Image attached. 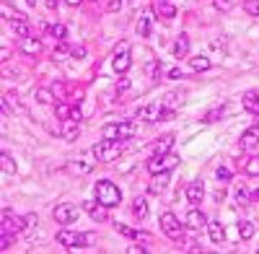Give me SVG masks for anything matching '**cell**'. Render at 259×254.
Returning <instances> with one entry per match:
<instances>
[{
	"instance_id": "8992f818",
	"label": "cell",
	"mask_w": 259,
	"mask_h": 254,
	"mask_svg": "<svg viewBox=\"0 0 259 254\" xmlns=\"http://www.w3.org/2000/svg\"><path fill=\"white\" fill-rule=\"evenodd\" d=\"M112 68L114 73L124 75L130 68H133V57H130V41H122V45H117L114 55H112Z\"/></svg>"
},
{
	"instance_id": "60d3db41",
	"label": "cell",
	"mask_w": 259,
	"mask_h": 254,
	"mask_svg": "<svg viewBox=\"0 0 259 254\" xmlns=\"http://www.w3.org/2000/svg\"><path fill=\"white\" fill-rule=\"evenodd\" d=\"M244 11H246L249 16H259V0H246V3H244Z\"/></svg>"
},
{
	"instance_id": "cb8c5ba5",
	"label": "cell",
	"mask_w": 259,
	"mask_h": 254,
	"mask_svg": "<svg viewBox=\"0 0 259 254\" xmlns=\"http://www.w3.org/2000/svg\"><path fill=\"white\" fill-rule=\"evenodd\" d=\"M70 172L73 174H78V177H85V174H91L94 172V163L91 161H70Z\"/></svg>"
},
{
	"instance_id": "9c48e42d",
	"label": "cell",
	"mask_w": 259,
	"mask_h": 254,
	"mask_svg": "<svg viewBox=\"0 0 259 254\" xmlns=\"http://www.w3.org/2000/svg\"><path fill=\"white\" fill-rule=\"evenodd\" d=\"M29 223H26V218H21V216H13L11 210L6 207L3 210V226H0V231H11V234H21Z\"/></svg>"
},
{
	"instance_id": "7402d4cb",
	"label": "cell",
	"mask_w": 259,
	"mask_h": 254,
	"mask_svg": "<svg viewBox=\"0 0 259 254\" xmlns=\"http://www.w3.org/2000/svg\"><path fill=\"white\" fill-rule=\"evenodd\" d=\"M166 182H168V174H153V182H150L148 192L150 195H161L163 189H166Z\"/></svg>"
},
{
	"instance_id": "681fc988",
	"label": "cell",
	"mask_w": 259,
	"mask_h": 254,
	"mask_svg": "<svg viewBox=\"0 0 259 254\" xmlns=\"http://www.w3.org/2000/svg\"><path fill=\"white\" fill-rule=\"evenodd\" d=\"M47 8H52V11H55V8H57V0H47Z\"/></svg>"
},
{
	"instance_id": "ffe728a7",
	"label": "cell",
	"mask_w": 259,
	"mask_h": 254,
	"mask_svg": "<svg viewBox=\"0 0 259 254\" xmlns=\"http://www.w3.org/2000/svg\"><path fill=\"white\" fill-rule=\"evenodd\" d=\"M207 231H210V241H212V244H223V241H226V228H223V223L210 221V223H207Z\"/></svg>"
},
{
	"instance_id": "f907efd6",
	"label": "cell",
	"mask_w": 259,
	"mask_h": 254,
	"mask_svg": "<svg viewBox=\"0 0 259 254\" xmlns=\"http://www.w3.org/2000/svg\"><path fill=\"white\" fill-rule=\"evenodd\" d=\"M254 200H259V189H256V192H254Z\"/></svg>"
},
{
	"instance_id": "7c38bea8",
	"label": "cell",
	"mask_w": 259,
	"mask_h": 254,
	"mask_svg": "<svg viewBox=\"0 0 259 254\" xmlns=\"http://www.w3.org/2000/svg\"><path fill=\"white\" fill-rule=\"evenodd\" d=\"M78 135H80V124H78V119H65L62 124H60V138L62 140H78Z\"/></svg>"
},
{
	"instance_id": "ac0fdd59",
	"label": "cell",
	"mask_w": 259,
	"mask_h": 254,
	"mask_svg": "<svg viewBox=\"0 0 259 254\" xmlns=\"http://www.w3.org/2000/svg\"><path fill=\"white\" fill-rule=\"evenodd\" d=\"M171 52H174L177 60H184V57L189 55V36H187V34H179L177 41H174V50H171Z\"/></svg>"
},
{
	"instance_id": "ee69618b",
	"label": "cell",
	"mask_w": 259,
	"mask_h": 254,
	"mask_svg": "<svg viewBox=\"0 0 259 254\" xmlns=\"http://www.w3.org/2000/svg\"><path fill=\"white\" fill-rule=\"evenodd\" d=\"M122 3H124V0H109V3H106V11L117 13V11H122Z\"/></svg>"
},
{
	"instance_id": "74e56055",
	"label": "cell",
	"mask_w": 259,
	"mask_h": 254,
	"mask_svg": "<svg viewBox=\"0 0 259 254\" xmlns=\"http://www.w3.org/2000/svg\"><path fill=\"white\" fill-rule=\"evenodd\" d=\"M70 50H73V47H68V41H65V39H60L57 45H55V52H52V55H55V60H57V57L70 55Z\"/></svg>"
},
{
	"instance_id": "8d00e7d4",
	"label": "cell",
	"mask_w": 259,
	"mask_h": 254,
	"mask_svg": "<svg viewBox=\"0 0 259 254\" xmlns=\"http://www.w3.org/2000/svg\"><path fill=\"white\" fill-rule=\"evenodd\" d=\"M239 236H241L244 241L254 236V223H251V221H241V223H239Z\"/></svg>"
},
{
	"instance_id": "3957f363",
	"label": "cell",
	"mask_w": 259,
	"mask_h": 254,
	"mask_svg": "<svg viewBox=\"0 0 259 254\" xmlns=\"http://www.w3.org/2000/svg\"><path fill=\"white\" fill-rule=\"evenodd\" d=\"M94 239H96L94 234H78V231H68V228L57 231V244L65 249H85L94 244Z\"/></svg>"
},
{
	"instance_id": "bcb514c9",
	"label": "cell",
	"mask_w": 259,
	"mask_h": 254,
	"mask_svg": "<svg viewBox=\"0 0 259 254\" xmlns=\"http://www.w3.org/2000/svg\"><path fill=\"white\" fill-rule=\"evenodd\" d=\"M168 78H184V70L182 68H171L168 70Z\"/></svg>"
},
{
	"instance_id": "d6986e66",
	"label": "cell",
	"mask_w": 259,
	"mask_h": 254,
	"mask_svg": "<svg viewBox=\"0 0 259 254\" xmlns=\"http://www.w3.org/2000/svg\"><path fill=\"white\" fill-rule=\"evenodd\" d=\"M171 145H174V135H163L153 143V156H166L171 153Z\"/></svg>"
},
{
	"instance_id": "e575fe53",
	"label": "cell",
	"mask_w": 259,
	"mask_h": 254,
	"mask_svg": "<svg viewBox=\"0 0 259 254\" xmlns=\"http://www.w3.org/2000/svg\"><path fill=\"white\" fill-rule=\"evenodd\" d=\"M161 104H163V107H166V109H177V107H179V104H182V94H166Z\"/></svg>"
},
{
	"instance_id": "b9f144b4",
	"label": "cell",
	"mask_w": 259,
	"mask_h": 254,
	"mask_svg": "<svg viewBox=\"0 0 259 254\" xmlns=\"http://www.w3.org/2000/svg\"><path fill=\"white\" fill-rule=\"evenodd\" d=\"M215 177H218L221 182H231V177H233V174H231V168H228V166H218V172H215Z\"/></svg>"
},
{
	"instance_id": "5bb4252c",
	"label": "cell",
	"mask_w": 259,
	"mask_h": 254,
	"mask_svg": "<svg viewBox=\"0 0 259 254\" xmlns=\"http://www.w3.org/2000/svg\"><path fill=\"white\" fill-rule=\"evenodd\" d=\"M184 195H187L189 205H200V202H202V197H205V187H202V182H189Z\"/></svg>"
},
{
	"instance_id": "1f68e13d",
	"label": "cell",
	"mask_w": 259,
	"mask_h": 254,
	"mask_svg": "<svg viewBox=\"0 0 259 254\" xmlns=\"http://www.w3.org/2000/svg\"><path fill=\"white\" fill-rule=\"evenodd\" d=\"M47 31H50V36L52 39H68V29H65V24H50L47 26Z\"/></svg>"
},
{
	"instance_id": "d4e9b609",
	"label": "cell",
	"mask_w": 259,
	"mask_h": 254,
	"mask_svg": "<svg viewBox=\"0 0 259 254\" xmlns=\"http://www.w3.org/2000/svg\"><path fill=\"white\" fill-rule=\"evenodd\" d=\"M156 11L161 13V18H166V21H171L177 16V8L168 3V0H156Z\"/></svg>"
},
{
	"instance_id": "d6a6232c",
	"label": "cell",
	"mask_w": 259,
	"mask_h": 254,
	"mask_svg": "<svg viewBox=\"0 0 259 254\" xmlns=\"http://www.w3.org/2000/svg\"><path fill=\"white\" fill-rule=\"evenodd\" d=\"M0 168H3L6 174H16V161H13V158L6 153V151L0 153Z\"/></svg>"
},
{
	"instance_id": "603a6c76",
	"label": "cell",
	"mask_w": 259,
	"mask_h": 254,
	"mask_svg": "<svg viewBox=\"0 0 259 254\" xmlns=\"http://www.w3.org/2000/svg\"><path fill=\"white\" fill-rule=\"evenodd\" d=\"M210 65H212V60H210V57H205V55H197V57H192V60H189V68H192L194 73L210 70Z\"/></svg>"
},
{
	"instance_id": "6da1fadb",
	"label": "cell",
	"mask_w": 259,
	"mask_h": 254,
	"mask_svg": "<svg viewBox=\"0 0 259 254\" xmlns=\"http://www.w3.org/2000/svg\"><path fill=\"white\" fill-rule=\"evenodd\" d=\"M94 195H96V200H99L104 207H117V205L122 202V189H119L114 182H109V179L96 182Z\"/></svg>"
},
{
	"instance_id": "f6af8a7d",
	"label": "cell",
	"mask_w": 259,
	"mask_h": 254,
	"mask_svg": "<svg viewBox=\"0 0 259 254\" xmlns=\"http://www.w3.org/2000/svg\"><path fill=\"white\" fill-rule=\"evenodd\" d=\"M0 11H3V16H6V18H8V21H11V18H13V16H16V11H13V8H11V6H8V3H3V6H0Z\"/></svg>"
},
{
	"instance_id": "484cf974",
	"label": "cell",
	"mask_w": 259,
	"mask_h": 254,
	"mask_svg": "<svg viewBox=\"0 0 259 254\" xmlns=\"http://www.w3.org/2000/svg\"><path fill=\"white\" fill-rule=\"evenodd\" d=\"M150 26H153V18H150L148 13L145 16H140V21H138V36H143V39H148L150 36Z\"/></svg>"
},
{
	"instance_id": "836d02e7",
	"label": "cell",
	"mask_w": 259,
	"mask_h": 254,
	"mask_svg": "<svg viewBox=\"0 0 259 254\" xmlns=\"http://www.w3.org/2000/svg\"><path fill=\"white\" fill-rule=\"evenodd\" d=\"M244 174H246V177H259V156H251V158L244 163Z\"/></svg>"
},
{
	"instance_id": "4316f807",
	"label": "cell",
	"mask_w": 259,
	"mask_h": 254,
	"mask_svg": "<svg viewBox=\"0 0 259 254\" xmlns=\"http://www.w3.org/2000/svg\"><path fill=\"white\" fill-rule=\"evenodd\" d=\"M55 117L60 119V122H65V119H70L73 117V107L68 101H57V109H55Z\"/></svg>"
},
{
	"instance_id": "4dcf8cb0",
	"label": "cell",
	"mask_w": 259,
	"mask_h": 254,
	"mask_svg": "<svg viewBox=\"0 0 259 254\" xmlns=\"http://www.w3.org/2000/svg\"><path fill=\"white\" fill-rule=\"evenodd\" d=\"M34 101L39 104H52L55 101V94L50 89H34Z\"/></svg>"
},
{
	"instance_id": "7bdbcfd3",
	"label": "cell",
	"mask_w": 259,
	"mask_h": 254,
	"mask_svg": "<svg viewBox=\"0 0 259 254\" xmlns=\"http://www.w3.org/2000/svg\"><path fill=\"white\" fill-rule=\"evenodd\" d=\"M145 70H148L150 78H158V75L163 73V68H158V62H156V60H153V62H148V68H145Z\"/></svg>"
},
{
	"instance_id": "f1b7e54d",
	"label": "cell",
	"mask_w": 259,
	"mask_h": 254,
	"mask_svg": "<svg viewBox=\"0 0 259 254\" xmlns=\"http://www.w3.org/2000/svg\"><path fill=\"white\" fill-rule=\"evenodd\" d=\"M236 202H239L241 207L251 205V202H254V192H249L246 187H239V189H236Z\"/></svg>"
},
{
	"instance_id": "7dc6e473",
	"label": "cell",
	"mask_w": 259,
	"mask_h": 254,
	"mask_svg": "<svg viewBox=\"0 0 259 254\" xmlns=\"http://www.w3.org/2000/svg\"><path fill=\"white\" fill-rule=\"evenodd\" d=\"M127 251H130V254H145V251H148V246H130Z\"/></svg>"
},
{
	"instance_id": "83f0119b",
	"label": "cell",
	"mask_w": 259,
	"mask_h": 254,
	"mask_svg": "<svg viewBox=\"0 0 259 254\" xmlns=\"http://www.w3.org/2000/svg\"><path fill=\"white\" fill-rule=\"evenodd\" d=\"M133 216L140 218V221L148 216V202H145V197H135V200H133Z\"/></svg>"
},
{
	"instance_id": "4fadbf2b",
	"label": "cell",
	"mask_w": 259,
	"mask_h": 254,
	"mask_svg": "<svg viewBox=\"0 0 259 254\" xmlns=\"http://www.w3.org/2000/svg\"><path fill=\"white\" fill-rule=\"evenodd\" d=\"M83 210H89V213H91V218L96 221V223H106V221H109V216H106V210H109V207H104L99 200L96 202H83Z\"/></svg>"
},
{
	"instance_id": "277c9868",
	"label": "cell",
	"mask_w": 259,
	"mask_h": 254,
	"mask_svg": "<svg viewBox=\"0 0 259 254\" xmlns=\"http://www.w3.org/2000/svg\"><path fill=\"white\" fill-rule=\"evenodd\" d=\"M135 133H138V122H112L101 130L104 140H130Z\"/></svg>"
},
{
	"instance_id": "9a60e30c",
	"label": "cell",
	"mask_w": 259,
	"mask_h": 254,
	"mask_svg": "<svg viewBox=\"0 0 259 254\" xmlns=\"http://www.w3.org/2000/svg\"><path fill=\"white\" fill-rule=\"evenodd\" d=\"M18 47H21V52H24V55L34 57V55L41 52V41H39L36 36H24V39L18 41Z\"/></svg>"
},
{
	"instance_id": "ab89813d",
	"label": "cell",
	"mask_w": 259,
	"mask_h": 254,
	"mask_svg": "<svg viewBox=\"0 0 259 254\" xmlns=\"http://www.w3.org/2000/svg\"><path fill=\"white\" fill-rule=\"evenodd\" d=\"M212 6H215V11H223V13H228V11L233 8V0H212Z\"/></svg>"
},
{
	"instance_id": "e0dca14e",
	"label": "cell",
	"mask_w": 259,
	"mask_h": 254,
	"mask_svg": "<svg viewBox=\"0 0 259 254\" xmlns=\"http://www.w3.org/2000/svg\"><path fill=\"white\" fill-rule=\"evenodd\" d=\"M117 231H119L122 236H127V239H138V241H150V234H145V231H138V228H133V226L117 223Z\"/></svg>"
},
{
	"instance_id": "44dd1931",
	"label": "cell",
	"mask_w": 259,
	"mask_h": 254,
	"mask_svg": "<svg viewBox=\"0 0 259 254\" xmlns=\"http://www.w3.org/2000/svg\"><path fill=\"white\" fill-rule=\"evenodd\" d=\"M241 104H244L246 112L259 114V94H256V91H246V94L241 96Z\"/></svg>"
},
{
	"instance_id": "f546056e",
	"label": "cell",
	"mask_w": 259,
	"mask_h": 254,
	"mask_svg": "<svg viewBox=\"0 0 259 254\" xmlns=\"http://www.w3.org/2000/svg\"><path fill=\"white\" fill-rule=\"evenodd\" d=\"M226 112H228V109H226V104H218V107H212L210 112H205L202 122H218V119H221Z\"/></svg>"
},
{
	"instance_id": "ba28073f",
	"label": "cell",
	"mask_w": 259,
	"mask_h": 254,
	"mask_svg": "<svg viewBox=\"0 0 259 254\" xmlns=\"http://www.w3.org/2000/svg\"><path fill=\"white\" fill-rule=\"evenodd\" d=\"M52 216H55V221H57L60 226H70V223L78 221V207L70 205V202H62V205H57V207L52 210Z\"/></svg>"
},
{
	"instance_id": "8fae6325",
	"label": "cell",
	"mask_w": 259,
	"mask_h": 254,
	"mask_svg": "<svg viewBox=\"0 0 259 254\" xmlns=\"http://www.w3.org/2000/svg\"><path fill=\"white\" fill-rule=\"evenodd\" d=\"M184 223H187L189 231H200V228L207 226V218H205V213H202L200 207H192L189 213H187V218H184Z\"/></svg>"
},
{
	"instance_id": "d590c367",
	"label": "cell",
	"mask_w": 259,
	"mask_h": 254,
	"mask_svg": "<svg viewBox=\"0 0 259 254\" xmlns=\"http://www.w3.org/2000/svg\"><path fill=\"white\" fill-rule=\"evenodd\" d=\"M13 241H16V234H11V231H0V249L3 251H8L13 246Z\"/></svg>"
},
{
	"instance_id": "5b68a950",
	"label": "cell",
	"mask_w": 259,
	"mask_h": 254,
	"mask_svg": "<svg viewBox=\"0 0 259 254\" xmlns=\"http://www.w3.org/2000/svg\"><path fill=\"white\" fill-rule=\"evenodd\" d=\"M177 163H179L177 153H166V156H153L145 163V168L150 174H168V172H174V168H177Z\"/></svg>"
},
{
	"instance_id": "30bf717a",
	"label": "cell",
	"mask_w": 259,
	"mask_h": 254,
	"mask_svg": "<svg viewBox=\"0 0 259 254\" xmlns=\"http://www.w3.org/2000/svg\"><path fill=\"white\" fill-rule=\"evenodd\" d=\"M11 29L24 39V36H34V29H31V21L24 16V13H16L13 18H11Z\"/></svg>"
},
{
	"instance_id": "52a82bcc",
	"label": "cell",
	"mask_w": 259,
	"mask_h": 254,
	"mask_svg": "<svg viewBox=\"0 0 259 254\" xmlns=\"http://www.w3.org/2000/svg\"><path fill=\"white\" fill-rule=\"evenodd\" d=\"M161 231L171 241H182L184 239V226L179 223V218L174 213H163L161 216Z\"/></svg>"
},
{
	"instance_id": "7a4b0ae2",
	"label": "cell",
	"mask_w": 259,
	"mask_h": 254,
	"mask_svg": "<svg viewBox=\"0 0 259 254\" xmlns=\"http://www.w3.org/2000/svg\"><path fill=\"white\" fill-rule=\"evenodd\" d=\"M91 153L101 163H112V161H117L124 153V140H104V143H96L91 148Z\"/></svg>"
},
{
	"instance_id": "c3c4849f",
	"label": "cell",
	"mask_w": 259,
	"mask_h": 254,
	"mask_svg": "<svg viewBox=\"0 0 259 254\" xmlns=\"http://www.w3.org/2000/svg\"><path fill=\"white\" fill-rule=\"evenodd\" d=\"M65 3H68V6H73V8H78V6L83 3V0H65Z\"/></svg>"
},
{
	"instance_id": "f35d334b",
	"label": "cell",
	"mask_w": 259,
	"mask_h": 254,
	"mask_svg": "<svg viewBox=\"0 0 259 254\" xmlns=\"http://www.w3.org/2000/svg\"><path fill=\"white\" fill-rule=\"evenodd\" d=\"M70 57H73V60H85V57H89V50H85L83 45H75V47L70 50Z\"/></svg>"
},
{
	"instance_id": "2e32d148",
	"label": "cell",
	"mask_w": 259,
	"mask_h": 254,
	"mask_svg": "<svg viewBox=\"0 0 259 254\" xmlns=\"http://www.w3.org/2000/svg\"><path fill=\"white\" fill-rule=\"evenodd\" d=\"M256 145H259V127H249V130H244L241 148H244V151H254Z\"/></svg>"
}]
</instances>
